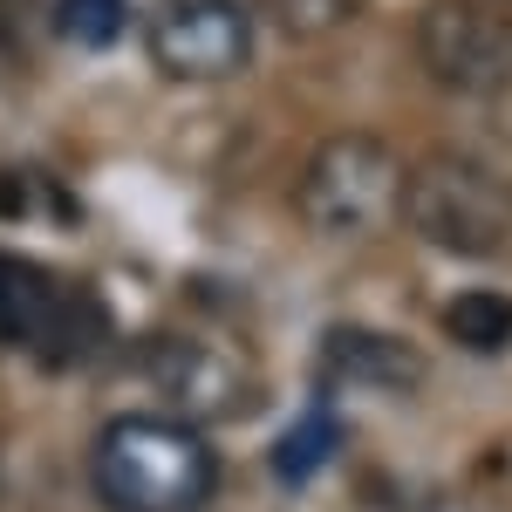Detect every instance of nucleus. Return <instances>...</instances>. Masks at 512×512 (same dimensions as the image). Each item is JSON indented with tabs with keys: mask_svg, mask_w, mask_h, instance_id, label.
<instances>
[{
	"mask_svg": "<svg viewBox=\"0 0 512 512\" xmlns=\"http://www.w3.org/2000/svg\"><path fill=\"white\" fill-rule=\"evenodd\" d=\"M96 499L110 512H198L219 492V451L185 417H117L89 451Z\"/></svg>",
	"mask_w": 512,
	"mask_h": 512,
	"instance_id": "1",
	"label": "nucleus"
},
{
	"mask_svg": "<svg viewBox=\"0 0 512 512\" xmlns=\"http://www.w3.org/2000/svg\"><path fill=\"white\" fill-rule=\"evenodd\" d=\"M396 219L451 260H499L512 246V192L472 158H424L403 171Z\"/></svg>",
	"mask_w": 512,
	"mask_h": 512,
	"instance_id": "2",
	"label": "nucleus"
},
{
	"mask_svg": "<svg viewBox=\"0 0 512 512\" xmlns=\"http://www.w3.org/2000/svg\"><path fill=\"white\" fill-rule=\"evenodd\" d=\"M396 192H403V158L383 137H369V130H342V137H328L315 158L301 164L294 212L315 233L349 239V233H369V226L396 219Z\"/></svg>",
	"mask_w": 512,
	"mask_h": 512,
	"instance_id": "3",
	"label": "nucleus"
},
{
	"mask_svg": "<svg viewBox=\"0 0 512 512\" xmlns=\"http://www.w3.org/2000/svg\"><path fill=\"white\" fill-rule=\"evenodd\" d=\"M417 69L444 96H506L512 89V14L492 0H424L410 21Z\"/></svg>",
	"mask_w": 512,
	"mask_h": 512,
	"instance_id": "4",
	"label": "nucleus"
},
{
	"mask_svg": "<svg viewBox=\"0 0 512 512\" xmlns=\"http://www.w3.org/2000/svg\"><path fill=\"white\" fill-rule=\"evenodd\" d=\"M260 21L246 0H158L144 48L171 82H233L253 62Z\"/></svg>",
	"mask_w": 512,
	"mask_h": 512,
	"instance_id": "5",
	"label": "nucleus"
},
{
	"mask_svg": "<svg viewBox=\"0 0 512 512\" xmlns=\"http://www.w3.org/2000/svg\"><path fill=\"white\" fill-rule=\"evenodd\" d=\"M151 383H158L178 410H192V417H226L239 396H246L239 369L219 349H205V342H158V349H151ZM192 417H185V424H192Z\"/></svg>",
	"mask_w": 512,
	"mask_h": 512,
	"instance_id": "6",
	"label": "nucleus"
},
{
	"mask_svg": "<svg viewBox=\"0 0 512 512\" xmlns=\"http://www.w3.org/2000/svg\"><path fill=\"white\" fill-rule=\"evenodd\" d=\"M321 376L335 383H362V390H417L424 383V355L396 335H369V328H335L321 342Z\"/></svg>",
	"mask_w": 512,
	"mask_h": 512,
	"instance_id": "7",
	"label": "nucleus"
},
{
	"mask_svg": "<svg viewBox=\"0 0 512 512\" xmlns=\"http://www.w3.org/2000/svg\"><path fill=\"white\" fill-rule=\"evenodd\" d=\"M335 451H342V417H335V410H301V417L274 437V478L280 485H308Z\"/></svg>",
	"mask_w": 512,
	"mask_h": 512,
	"instance_id": "8",
	"label": "nucleus"
},
{
	"mask_svg": "<svg viewBox=\"0 0 512 512\" xmlns=\"http://www.w3.org/2000/svg\"><path fill=\"white\" fill-rule=\"evenodd\" d=\"M444 335L472 355H499L512 342V294H458L444 308Z\"/></svg>",
	"mask_w": 512,
	"mask_h": 512,
	"instance_id": "9",
	"label": "nucleus"
},
{
	"mask_svg": "<svg viewBox=\"0 0 512 512\" xmlns=\"http://www.w3.org/2000/svg\"><path fill=\"white\" fill-rule=\"evenodd\" d=\"M355 14H362V0H260L253 21H267L280 41H328L342 35Z\"/></svg>",
	"mask_w": 512,
	"mask_h": 512,
	"instance_id": "10",
	"label": "nucleus"
},
{
	"mask_svg": "<svg viewBox=\"0 0 512 512\" xmlns=\"http://www.w3.org/2000/svg\"><path fill=\"white\" fill-rule=\"evenodd\" d=\"M130 21V0H55V35L69 48H110Z\"/></svg>",
	"mask_w": 512,
	"mask_h": 512,
	"instance_id": "11",
	"label": "nucleus"
},
{
	"mask_svg": "<svg viewBox=\"0 0 512 512\" xmlns=\"http://www.w3.org/2000/svg\"><path fill=\"white\" fill-rule=\"evenodd\" d=\"M492 7H506V14H512V0H492Z\"/></svg>",
	"mask_w": 512,
	"mask_h": 512,
	"instance_id": "12",
	"label": "nucleus"
}]
</instances>
